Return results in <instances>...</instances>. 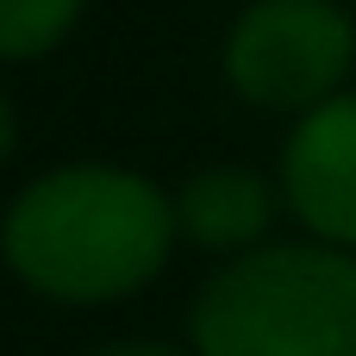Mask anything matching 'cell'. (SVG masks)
Instances as JSON below:
<instances>
[{
    "label": "cell",
    "instance_id": "1",
    "mask_svg": "<svg viewBox=\"0 0 356 356\" xmlns=\"http://www.w3.org/2000/svg\"><path fill=\"white\" fill-rule=\"evenodd\" d=\"M175 257L169 188L119 163H63L31 175L0 213V263L56 307H113L150 288Z\"/></svg>",
    "mask_w": 356,
    "mask_h": 356
},
{
    "label": "cell",
    "instance_id": "2",
    "mask_svg": "<svg viewBox=\"0 0 356 356\" xmlns=\"http://www.w3.org/2000/svg\"><path fill=\"white\" fill-rule=\"evenodd\" d=\"M194 356H356V257L269 238L219 263L188 307Z\"/></svg>",
    "mask_w": 356,
    "mask_h": 356
},
{
    "label": "cell",
    "instance_id": "3",
    "mask_svg": "<svg viewBox=\"0 0 356 356\" xmlns=\"http://www.w3.org/2000/svg\"><path fill=\"white\" fill-rule=\"evenodd\" d=\"M219 75L244 106L300 119L356 88V13L344 0H250L225 25Z\"/></svg>",
    "mask_w": 356,
    "mask_h": 356
},
{
    "label": "cell",
    "instance_id": "4",
    "mask_svg": "<svg viewBox=\"0 0 356 356\" xmlns=\"http://www.w3.org/2000/svg\"><path fill=\"white\" fill-rule=\"evenodd\" d=\"M275 188L307 238L356 257V88L288 125Z\"/></svg>",
    "mask_w": 356,
    "mask_h": 356
},
{
    "label": "cell",
    "instance_id": "5",
    "mask_svg": "<svg viewBox=\"0 0 356 356\" xmlns=\"http://www.w3.org/2000/svg\"><path fill=\"white\" fill-rule=\"evenodd\" d=\"M169 213H175V244H194L213 263H232V257L269 244V232L288 207H282L275 175L244 169V163H213V169H194L169 194Z\"/></svg>",
    "mask_w": 356,
    "mask_h": 356
},
{
    "label": "cell",
    "instance_id": "6",
    "mask_svg": "<svg viewBox=\"0 0 356 356\" xmlns=\"http://www.w3.org/2000/svg\"><path fill=\"white\" fill-rule=\"evenodd\" d=\"M88 0H0V63H38L50 56L75 25Z\"/></svg>",
    "mask_w": 356,
    "mask_h": 356
},
{
    "label": "cell",
    "instance_id": "7",
    "mask_svg": "<svg viewBox=\"0 0 356 356\" xmlns=\"http://www.w3.org/2000/svg\"><path fill=\"white\" fill-rule=\"evenodd\" d=\"M88 356H194L188 344H106V350H88Z\"/></svg>",
    "mask_w": 356,
    "mask_h": 356
},
{
    "label": "cell",
    "instance_id": "8",
    "mask_svg": "<svg viewBox=\"0 0 356 356\" xmlns=\"http://www.w3.org/2000/svg\"><path fill=\"white\" fill-rule=\"evenodd\" d=\"M13 150H19V119H13V100L0 88V163H13Z\"/></svg>",
    "mask_w": 356,
    "mask_h": 356
},
{
    "label": "cell",
    "instance_id": "9",
    "mask_svg": "<svg viewBox=\"0 0 356 356\" xmlns=\"http://www.w3.org/2000/svg\"><path fill=\"white\" fill-rule=\"evenodd\" d=\"M344 6H356V0H344Z\"/></svg>",
    "mask_w": 356,
    "mask_h": 356
}]
</instances>
